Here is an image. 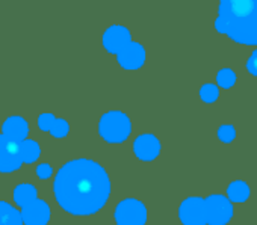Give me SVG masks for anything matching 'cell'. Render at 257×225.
Listing matches in <instances>:
<instances>
[{
	"label": "cell",
	"mask_w": 257,
	"mask_h": 225,
	"mask_svg": "<svg viewBox=\"0 0 257 225\" xmlns=\"http://www.w3.org/2000/svg\"><path fill=\"white\" fill-rule=\"evenodd\" d=\"M53 193L67 213L89 216L100 211L107 202L110 180L100 163L91 159H74L56 172Z\"/></svg>",
	"instance_id": "1"
},
{
	"label": "cell",
	"mask_w": 257,
	"mask_h": 225,
	"mask_svg": "<svg viewBox=\"0 0 257 225\" xmlns=\"http://www.w3.org/2000/svg\"><path fill=\"white\" fill-rule=\"evenodd\" d=\"M215 29L237 44L257 46V0L219 2Z\"/></svg>",
	"instance_id": "2"
},
{
	"label": "cell",
	"mask_w": 257,
	"mask_h": 225,
	"mask_svg": "<svg viewBox=\"0 0 257 225\" xmlns=\"http://www.w3.org/2000/svg\"><path fill=\"white\" fill-rule=\"evenodd\" d=\"M132 132V123L128 117L121 110H110L100 118L98 133L110 144H119L127 141Z\"/></svg>",
	"instance_id": "3"
},
{
	"label": "cell",
	"mask_w": 257,
	"mask_h": 225,
	"mask_svg": "<svg viewBox=\"0 0 257 225\" xmlns=\"http://www.w3.org/2000/svg\"><path fill=\"white\" fill-rule=\"evenodd\" d=\"M113 217L116 225H146L147 207L137 198H125L115 207Z\"/></svg>",
	"instance_id": "4"
},
{
	"label": "cell",
	"mask_w": 257,
	"mask_h": 225,
	"mask_svg": "<svg viewBox=\"0 0 257 225\" xmlns=\"http://www.w3.org/2000/svg\"><path fill=\"white\" fill-rule=\"evenodd\" d=\"M207 225H227L233 217V202L219 193L209 195L206 198Z\"/></svg>",
	"instance_id": "5"
},
{
	"label": "cell",
	"mask_w": 257,
	"mask_h": 225,
	"mask_svg": "<svg viewBox=\"0 0 257 225\" xmlns=\"http://www.w3.org/2000/svg\"><path fill=\"white\" fill-rule=\"evenodd\" d=\"M179 219L183 225H206V199L201 196H189L179 207Z\"/></svg>",
	"instance_id": "6"
},
{
	"label": "cell",
	"mask_w": 257,
	"mask_h": 225,
	"mask_svg": "<svg viewBox=\"0 0 257 225\" xmlns=\"http://www.w3.org/2000/svg\"><path fill=\"white\" fill-rule=\"evenodd\" d=\"M23 165L20 156V144L0 135V172L8 174L20 169Z\"/></svg>",
	"instance_id": "7"
},
{
	"label": "cell",
	"mask_w": 257,
	"mask_h": 225,
	"mask_svg": "<svg viewBox=\"0 0 257 225\" xmlns=\"http://www.w3.org/2000/svg\"><path fill=\"white\" fill-rule=\"evenodd\" d=\"M103 47L110 53V55H119L128 44L132 43V35L125 26L113 25L107 28L103 34Z\"/></svg>",
	"instance_id": "8"
},
{
	"label": "cell",
	"mask_w": 257,
	"mask_h": 225,
	"mask_svg": "<svg viewBox=\"0 0 257 225\" xmlns=\"http://www.w3.org/2000/svg\"><path fill=\"white\" fill-rule=\"evenodd\" d=\"M25 225H47L52 216L50 205L44 199H34L20 210Z\"/></svg>",
	"instance_id": "9"
},
{
	"label": "cell",
	"mask_w": 257,
	"mask_h": 225,
	"mask_svg": "<svg viewBox=\"0 0 257 225\" xmlns=\"http://www.w3.org/2000/svg\"><path fill=\"white\" fill-rule=\"evenodd\" d=\"M146 58L147 53L144 46L137 41H132L116 56V61L124 70H140L146 64Z\"/></svg>",
	"instance_id": "10"
},
{
	"label": "cell",
	"mask_w": 257,
	"mask_h": 225,
	"mask_svg": "<svg viewBox=\"0 0 257 225\" xmlns=\"http://www.w3.org/2000/svg\"><path fill=\"white\" fill-rule=\"evenodd\" d=\"M134 153L140 160H155L161 154V141L152 133H143L134 142Z\"/></svg>",
	"instance_id": "11"
},
{
	"label": "cell",
	"mask_w": 257,
	"mask_h": 225,
	"mask_svg": "<svg viewBox=\"0 0 257 225\" xmlns=\"http://www.w3.org/2000/svg\"><path fill=\"white\" fill-rule=\"evenodd\" d=\"M2 135H5L7 138L16 141V142H23L28 139L29 135V124L23 117L19 115H13L8 120L4 121L2 126Z\"/></svg>",
	"instance_id": "12"
},
{
	"label": "cell",
	"mask_w": 257,
	"mask_h": 225,
	"mask_svg": "<svg viewBox=\"0 0 257 225\" xmlns=\"http://www.w3.org/2000/svg\"><path fill=\"white\" fill-rule=\"evenodd\" d=\"M0 225H23L22 213L7 201H0Z\"/></svg>",
	"instance_id": "13"
},
{
	"label": "cell",
	"mask_w": 257,
	"mask_h": 225,
	"mask_svg": "<svg viewBox=\"0 0 257 225\" xmlns=\"http://www.w3.org/2000/svg\"><path fill=\"white\" fill-rule=\"evenodd\" d=\"M249 186L243 180L231 181L227 187V198L231 202H245L249 198Z\"/></svg>",
	"instance_id": "14"
},
{
	"label": "cell",
	"mask_w": 257,
	"mask_h": 225,
	"mask_svg": "<svg viewBox=\"0 0 257 225\" xmlns=\"http://www.w3.org/2000/svg\"><path fill=\"white\" fill-rule=\"evenodd\" d=\"M14 202L20 207H25L26 204L32 202L34 199L38 198V190L35 186L32 184H28V183H23V184H19L16 189H14Z\"/></svg>",
	"instance_id": "15"
},
{
	"label": "cell",
	"mask_w": 257,
	"mask_h": 225,
	"mask_svg": "<svg viewBox=\"0 0 257 225\" xmlns=\"http://www.w3.org/2000/svg\"><path fill=\"white\" fill-rule=\"evenodd\" d=\"M20 156L23 163H34L40 159L41 156V147L37 141L26 139L20 142Z\"/></svg>",
	"instance_id": "16"
},
{
	"label": "cell",
	"mask_w": 257,
	"mask_h": 225,
	"mask_svg": "<svg viewBox=\"0 0 257 225\" xmlns=\"http://www.w3.org/2000/svg\"><path fill=\"white\" fill-rule=\"evenodd\" d=\"M216 82L221 88H231L236 83V73L230 68H222L216 74Z\"/></svg>",
	"instance_id": "17"
},
{
	"label": "cell",
	"mask_w": 257,
	"mask_h": 225,
	"mask_svg": "<svg viewBox=\"0 0 257 225\" xmlns=\"http://www.w3.org/2000/svg\"><path fill=\"white\" fill-rule=\"evenodd\" d=\"M219 95V88L213 83H204L200 89V97L204 103H215Z\"/></svg>",
	"instance_id": "18"
},
{
	"label": "cell",
	"mask_w": 257,
	"mask_h": 225,
	"mask_svg": "<svg viewBox=\"0 0 257 225\" xmlns=\"http://www.w3.org/2000/svg\"><path fill=\"white\" fill-rule=\"evenodd\" d=\"M68 132H70V124L64 118H56V123L50 130V135L56 139H62L68 135Z\"/></svg>",
	"instance_id": "19"
},
{
	"label": "cell",
	"mask_w": 257,
	"mask_h": 225,
	"mask_svg": "<svg viewBox=\"0 0 257 225\" xmlns=\"http://www.w3.org/2000/svg\"><path fill=\"white\" fill-rule=\"evenodd\" d=\"M216 135H218L219 141H222V142H225V144H230V142H233L234 138H236V130H234V127H233L231 124H224V126H221V127L218 129Z\"/></svg>",
	"instance_id": "20"
},
{
	"label": "cell",
	"mask_w": 257,
	"mask_h": 225,
	"mask_svg": "<svg viewBox=\"0 0 257 225\" xmlns=\"http://www.w3.org/2000/svg\"><path fill=\"white\" fill-rule=\"evenodd\" d=\"M55 123H56V117L53 114H41L38 117V127L43 132H50Z\"/></svg>",
	"instance_id": "21"
},
{
	"label": "cell",
	"mask_w": 257,
	"mask_h": 225,
	"mask_svg": "<svg viewBox=\"0 0 257 225\" xmlns=\"http://www.w3.org/2000/svg\"><path fill=\"white\" fill-rule=\"evenodd\" d=\"M37 175L41 178V180H47L53 175V168L49 165V163H41L37 166Z\"/></svg>",
	"instance_id": "22"
},
{
	"label": "cell",
	"mask_w": 257,
	"mask_h": 225,
	"mask_svg": "<svg viewBox=\"0 0 257 225\" xmlns=\"http://www.w3.org/2000/svg\"><path fill=\"white\" fill-rule=\"evenodd\" d=\"M246 70L252 76H257V50H254L251 53V56L248 58V61H246Z\"/></svg>",
	"instance_id": "23"
}]
</instances>
